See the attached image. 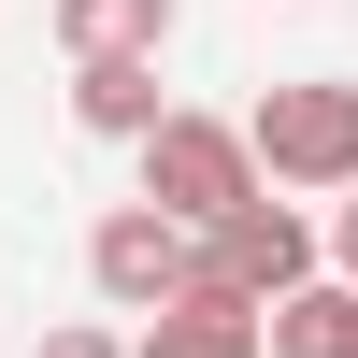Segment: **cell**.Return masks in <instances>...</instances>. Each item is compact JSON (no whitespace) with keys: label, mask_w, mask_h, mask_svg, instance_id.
<instances>
[{"label":"cell","mask_w":358,"mask_h":358,"mask_svg":"<svg viewBox=\"0 0 358 358\" xmlns=\"http://www.w3.org/2000/svg\"><path fill=\"white\" fill-rule=\"evenodd\" d=\"M229 129H244L258 187H301V201L358 187V86H344V72H287V86H258V115H229Z\"/></svg>","instance_id":"1"},{"label":"cell","mask_w":358,"mask_h":358,"mask_svg":"<svg viewBox=\"0 0 358 358\" xmlns=\"http://www.w3.org/2000/svg\"><path fill=\"white\" fill-rule=\"evenodd\" d=\"M129 158H143V201H158L172 229H215L229 201L258 187V158H244V129H229V115H187V101H172L158 129L129 143Z\"/></svg>","instance_id":"2"},{"label":"cell","mask_w":358,"mask_h":358,"mask_svg":"<svg viewBox=\"0 0 358 358\" xmlns=\"http://www.w3.org/2000/svg\"><path fill=\"white\" fill-rule=\"evenodd\" d=\"M315 273V215L273 187H244L215 229H201V287H229V301H287V287Z\"/></svg>","instance_id":"3"},{"label":"cell","mask_w":358,"mask_h":358,"mask_svg":"<svg viewBox=\"0 0 358 358\" xmlns=\"http://www.w3.org/2000/svg\"><path fill=\"white\" fill-rule=\"evenodd\" d=\"M187 273H201V229H172L158 201H115V215L86 229V287H101L115 315H143V301H172Z\"/></svg>","instance_id":"4"},{"label":"cell","mask_w":358,"mask_h":358,"mask_svg":"<svg viewBox=\"0 0 358 358\" xmlns=\"http://www.w3.org/2000/svg\"><path fill=\"white\" fill-rule=\"evenodd\" d=\"M129 358H258V301H229V287H172V301H143Z\"/></svg>","instance_id":"5"},{"label":"cell","mask_w":358,"mask_h":358,"mask_svg":"<svg viewBox=\"0 0 358 358\" xmlns=\"http://www.w3.org/2000/svg\"><path fill=\"white\" fill-rule=\"evenodd\" d=\"M158 115H172L158 57H72V129H101V143H143Z\"/></svg>","instance_id":"6"},{"label":"cell","mask_w":358,"mask_h":358,"mask_svg":"<svg viewBox=\"0 0 358 358\" xmlns=\"http://www.w3.org/2000/svg\"><path fill=\"white\" fill-rule=\"evenodd\" d=\"M57 43L72 57H158L172 43V0H57Z\"/></svg>","instance_id":"7"},{"label":"cell","mask_w":358,"mask_h":358,"mask_svg":"<svg viewBox=\"0 0 358 358\" xmlns=\"http://www.w3.org/2000/svg\"><path fill=\"white\" fill-rule=\"evenodd\" d=\"M315 258H330V273L358 287V187H330V229H315Z\"/></svg>","instance_id":"8"},{"label":"cell","mask_w":358,"mask_h":358,"mask_svg":"<svg viewBox=\"0 0 358 358\" xmlns=\"http://www.w3.org/2000/svg\"><path fill=\"white\" fill-rule=\"evenodd\" d=\"M29 358H129V344H115V330H43Z\"/></svg>","instance_id":"9"}]
</instances>
